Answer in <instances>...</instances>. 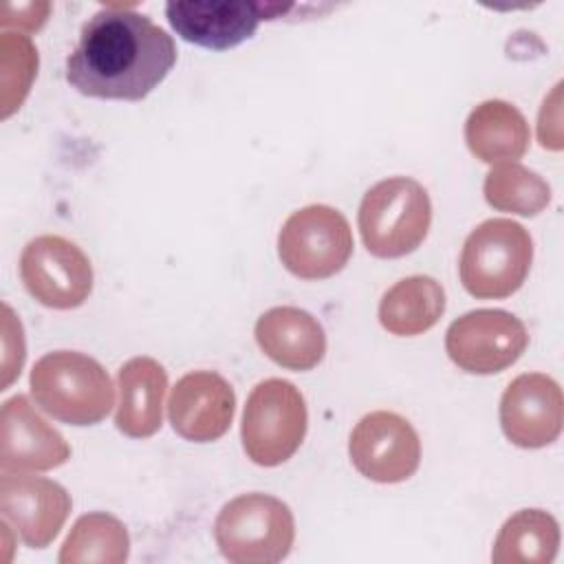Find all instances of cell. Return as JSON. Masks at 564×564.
I'll use <instances>...</instances> for the list:
<instances>
[{
  "label": "cell",
  "instance_id": "cell-11",
  "mask_svg": "<svg viewBox=\"0 0 564 564\" xmlns=\"http://www.w3.org/2000/svg\"><path fill=\"white\" fill-rule=\"evenodd\" d=\"M352 467L375 482H401L414 476L421 463V441L408 419L377 410L366 414L348 438Z\"/></svg>",
  "mask_w": 564,
  "mask_h": 564
},
{
  "label": "cell",
  "instance_id": "cell-25",
  "mask_svg": "<svg viewBox=\"0 0 564 564\" xmlns=\"http://www.w3.org/2000/svg\"><path fill=\"white\" fill-rule=\"evenodd\" d=\"M51 13L48 2H4L2 15H0V26H18L22 31H37L46 24Z\"/></svg>",
  "mask_w": 564,
  "mask_h": 564
},
{
  "label": "cell",
  "instance_id": "cell-21",
  "mask_svg": "<svg viewBox=\"0 0 564 564\" xmlns=\"http://www.w3.org/2000/svg\"><path fill=\"white\" fill-rule=\"evenodd\" d=\"M130 553V535L119 518L106 511H93L73 524L66 535L62 564H123Z\"/></svg>",
  "mask_w": 564,
  "mask_h": 564
},
{
  "label": "cell",
  "instance_id": "cell-19",
  "mask_svg": "<svg viewBox=\"0 0 564 564\" xmlns=\"http://www.w3.org/2000/svg\"><path fill=\"white\" fill-rule=\"evenodd\" d=\"M445 311V291L430 275H410L392 284L379 302L381 326L399 337L430 330Z\"/></svg>",
  "mask_w": 564,
  "mask_h": 564
},
{
  "label": "cell",
  "instance_id": "cell-17",
  "mask_svg": "<svg viewBox=\"0 0 564 564\" xmlns=\"http://www.w3.org/2000/svg\"><path fill=\"white\" fill-rule=\"evenodd\" d=\"M119 405L115 425L130 438H148L161 430L167 372L152 357L128 359L117 375Z\"/></svg>",
  "mask_w": 564,
  "mask_h": 564
},
{
  "label": "cell",
  "instance_id": "cell-2",
  "mask_svg": "<svg viewBox=\"0 0 564 564\" xmlns=\"http://www.w3.org/2000/svg\"><path fill=\"white\" fill-rule=\"evenodd\" d=\"M29 386L35 403L68 425H95L115 405V388L104 366L77 350H53L40 357Z\"/></svg>",
  "mask_w": 564,
  "mask_h": 564
},
{
  "label": "cell",
  "instance_id": "cell-6",
  "mask_svg": "<svg viewBox=\"0 0 564 564\" xmlns=\"http://www.w3.org/2000/svg\"><path fill=\"white\" fill-rule=\"evenodd\" d=\"M302 392L286 379H264L247 397L240 438L245 454L262 467L286 463L306 436Z\"/></svg>",
  "mask_w": 564,
  "mask_h": 564
},
{
  "label": "cell",
  "instance_id": "cell-8",
  "mask_svg": "<svg viewBox=\"0 0 564 564\" xmlns=\"http://www.w3.org/2000/svg\"><path fill=\"white\" fill-rule=\"evenodd\" d=\"M529 346L520 317L500 308H476L454 319L445 333L449 359L471 375H496L513 366Z\"/></svg>",
  "mask_w": 564,
  "mask_h": 564
},
{
  "label": "cell",
  "instance_id": "cell-4",
  "mask_svg": "<svg viewBox=\"0 0 564 564\" xmlns=\"http://www.w3.org/2000/svg\"><path fill=\"white\" fill-rule=\"evenodd\" d=\"M214 540L234 564L282 562L295 540V520L286 502L251 491L236 496L216 516Z\"/></svg>",
  "mask_w": 564,
  "mask_h": 564
},
{
  "label": "cell",
  "instance_id": "cell-20",
  "mask_svg": "<svg viewBox=\"0 0 564 564\" xmlns=\"http://www.w3.org/2000/svg\"><path fill=\"white\" fill-rule=\"evenodd\" d=\"M560 546V524L542 509H520L498 531L494 564H551Z\"/></svg>",
  "mask_w": 564,
  "mask_h": 564
},
{
  "label": "cell",
  "instance_id": "cell-23",
  "mask_svg": "<svg viewBox=\"0 0 564 564\" xmlns=\"http://www.w3.org/2000/svg\"><path fill=\"white\" fill-rule=\"evenodd\" d=\"M2 119L22 106L37 75V48L29 35L2 33Z\"/></svg>",
  "mask_w": 564,
  "mask_h": 564
},
{
  "label": "cell",
  "instance_id": "cell-12",
  "mask_svg": "<svg viewBox=\"0 0 564 564\" xmlns=\"http://www.w3.org/2000/svg\"><path fill=\"white\" fill-rule=\"evenodd\" d=\"M68 491L48 478L22 471H2L0 513L31 549L48 546L70 513Z\"/></svg>",
  "mask_w": 564,
  "mask_h": 564
},
{
  "label": "cell",
  "instance_id": "cell-5",
  "mask_svg": "<svg viewBox=\"0 0 564 564\" xmlns=\"http://www.w3.org/2000/svg\"><path fill=\"white\" fill-rule=\"evenodd\" d=\"M531 260L533 242L529 231L516 220L489 218L467 236L458 275L469 295L502 300L524 284Z\"/></svg>",
  "mask_w": 564,
  "mask_h": 564
},
{
  "label": "cell",
  "instance_id": "cell-7",
  "mask_svg": "<svg viewBox=\"0 0 564 564\" xmlns=\"http://www.w3.org/2000/svg\"><path fill=\"white\" fill-rule=\"evenodd\" d=\"M278 256L295 278H333L352 256L350 225L335 207L306 205L284 220L278 234Z\"/></svg>",
  "mask_w": 564,
  "mask_h": 564
},
{
  "label": "cell",
  "instance_id": "cell-15",
  "mask_svg": "<svg viewBox=\"0 0 564 564\" xmlns=\"http://www.w3.org/2000/svg\"><path fill=\"white\" fill-rule=\"evenodd\" d=\"M70 458V445L33 408L29 397L15 394L0 410V469L48 471Z\"/></svg>",
  "mask_w": 564,
  "mask_h": 564
},
{
  "label": "cell",
  "instance_id": "cell-22",
  "mask_svg": "<svg viewBox=\"0 0 564 564\" xmlns=\"http://www.w3.org/2000/svg\"><path fill=\"white\" fill-rule=\"evenodd\" d=\"M485 200L498 212L535 216L551 203L549 183L520 163L494 165L482 183Z\"/></svg>",
  "mask_w": 564,
  "mask_h": 564
},
{
  "label": "cell",
  "instance_id": "cell-13",
  "mask_svg": "<svg viewBox=\"0 0 564 564\" xmlns=\"http://www.w3.org/2000/svg\"><path fill=\"white\" fill-rule=\"evenodd\" d=\"M498 414L500 427L513 445L524 449L546 447L562 432V388L544 372L518 375L505 388Z\"/></svg>",
  "mask_w": 564,
  "mask_h": 564
},
{
  "label": "cell",
  "instance_id": "cell-18",
  "mask_svg": "<svg viewBox=\"0 0 564 564\" xmlns=\"http://www.w3.org/2000/svg\"><path fill=\"white\" fill-rule=\"evenodd\" d=\"M529 123L509 101L487 99L478 104L465 121L469 152L489 165L516 163L529 150Z\"/></svg>",
  "mask_w": 564,
  "mask_h": 564
},
{
  "label": "cell",
  "instance_id": "cell-9",
  "mask_svg": "<svg viewBox=\"0 0 564 564\" xmlns=\"http://www.w3.org/2000/svg\"><path fill=\"white\" fill-rule=\"evenodd\" d=\"M20 278L42 306L70 311L82 306L93 291L88 256L62 236H37L22 249Z\"/></svg>",
  "mask_w": 564,
  "mask_h": 564
},
{
  "label": "cell",
  "instance_id": "cell-24",
  "mask_svg": "<svg viewBox=\"0 0 564 564\" xmlns=\"http://www.w3.org/2000/svg\"><path fill=\"white\" fill-rule=\"evenodd\" d=\"M4 355H2V370H4V379H2V388L7 390L9 383L20 377L22 364H24V337H22V324L20 319H15L13 311L4 304Z\"/></svg>",
  "mask_w": 564,
  "mask_h": 564
},
{
  "label": "cell",
  "instance_id": "cell-1",
  "mask_svg": "<svg viewBox=\"0 0 564 564\" xmlns=\"http://www.w3.org/2000/svg\"><path fill=\"white\" fill-rule=\"evenodd\" d=\"M176 64L172 35L123 4L93 13L66 59V82L86 97L145 99Z\"/></svg>",
  "mask_w": 564,
  "mask_h": 564
},
{
  "label": "cell",
  "instance_id": "cell-14",
  "mask_svg": "<svg viewBox=\"0 0 564 564\" xmlns=\"http://www.w3.org/2000/svg\"><path fill=\"white\" fill-rule=\"evenodd\" d=\"M234 412V388L214 370L183 375L167 401V416L174 432L192 443L218 441L231 427Z\"/></svg>",
  "mask_w": 564,
  "mask_h": 564
},
{
  "label": "cell",
  "instance_id": "cell-10",
  "mask_svg": "<svg viewBox=\"0 0 564 564\" xmlns=\"http://www.w3.org/2000/svg\"><path fill=\"white\" fill-rule=\"evenodd\" d=\"M286 9V4L262 0H172L165 4V15L185 42L227 51L249 40L262 20H275Z\"/></svg>",
  "mask_w": 564,
  "mask_h": 564
},
{
  "label": "cell",
  "instance_id": "cell-3",
  "mask_svg": "<svg viewBox=\"0 0 564 564\" xmlns=\"http://www.w3.org/2000/svg\"><path fill=\"white\" fill-rule=\"evenodd\" d=\"M432 223L427 189L410 176L375 183L361 198L357 225L375 258H403L419 249Z\"/></svg>",
  "mask_w": 564,
  "mask_h": 564
},
{
  "label": "cell",
  "instance_id": "cell-16",
  "mask_svg": "<svg viewBox=\"0 0 564 564\" xmlns=\"http://www.w3.org/2000/svg\"><path fill=\"white\" fill-rule=\"evenodd\" d=\"M260 350L286 370H311L326 355L322 324L304 308L273 306L264 311L253 328Z\"/></svg>",
  "mask_w": 564,
  "mask_h": 564
}]
</instances>
